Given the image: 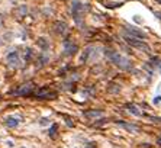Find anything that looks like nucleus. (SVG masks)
I'll return each mask as SVG.
<instances>
[{
  "label": "nucleus",
  "mask_w": 161,
  "mask_h": 148,
  "mask_svg": "<svg viewBox=\"0 0 161 148\" xmlns=\"http://www.w3.org/2000/svg\"><path fill=\"white\" fill-rule=\"evenodd\" d=\"M6 61H7V64L9 67H12V68H19L20 67V55H19L18 51H12V52H9L7 54V57H6Z\"/></svg>",
  "instance_id": "obj_7"
},
{
  "label": "nucleus",
  "mask_w": 161,
  "mask_h": 148,
  "mask_svg": "<svg viewBox=\"0 0 161 148\" xmlns=\"http://www.w3.org/2000/svg\"><path fill=\"white\" fill-rule=\"evenodd\" d=\"M3 123L7 128H16L19 123H20V116H7V118H4Z\"/></svg>",
  "instance_id": "obj_12"
},
{
  "label": "nucleus",
  "mask_w": 161,
  "mask_h": 148,
  "mask_svg": "<svg viewBox=\"0 0 161 148\" xmlns=\"http://www.w3.org/2000/svg\"><path fill=\"white\" fill-rule=\"evenodd\" d=\"M161 64L160 58L158 57H152L151 60H150V63H148V66H150V70L152 71V68H155V67H158Z\"/></svg>",
  "instance_id": "obj_17"
},
{
  "label": "nucleus",
  "mask_w": 161,
  "mask_h": 148,
  "mask_svg": "<svg viewBox=\"0 0 161 148\" xmlns=\"http://www.w3.org/2000/svg\"><path fill=\"white\" fill-rule=\"evenodd\" d=\"M157 1H158V3H160V4H161V0H157Z\"/></svg>",
  "instance_id": "obj_29"
},
{
  "label": "nucleus",
  "mask_w": 161,
  "mask_h": 148,
  "mask_svg": "<svg viewBox=\"0 0 161 148\" xmlns=\"http://www.w3.org/2000/svg\"><path fill=\"white\" fill-rule=\"evenodd\" d=\"M157 144H158V145H160V147H161V136H160V138H158V139H157Z\"/></svg>",
  "instance_id": "obj_27"
},
{
  "label": "nucleus",
  "mask_w": 161,
  "mask_h": 148,
  "mask_svg": "<svg viewBox=\"0 0 161 148\" xmlns=\"http://www.w3.org/2000/svg\"><path fill=\"white\" fill-rule=\"evenodd\" d=\"M63 45H64V55H65V57L74 55V54L77 52V49H78L77 44H74L71 39H68V38L63 41Z\"/></svg>",
  "instance_id": "obj_8"
},
{
  "label": "nucleus",
  "mask_w": 161,
  "mask_h": 148,
  "mask_svg": "<svg viewBox=\"0 0 161 148\" xmlns=\"http://www.w3.org/2000/svg\"><path fill=\"white\" fill-rule=\"evenodd\" d=\"M124 39L126 41V44H128V45H131V47H134V48L139 49V51H142V52H147V54H150V52H151V47H150V45H148L144 39L134 38V36L126 35V33H124Z\"/></svg>",
  "instance_id": "obj_3"
},
{
  "label": "nucleus",
  "mask_w": 161,
  "mask_h": 148,
  "mask_svg": "<svg viewBox=\"0 0 161 148\" xmlns=\"http://www.w3.org/2000/svg\"><path fill=\"white\" fill-rule=\"evenodd\" d=\"M105 57H106L115 67H118V68H121V70H124V71H129V70H132V67H134L132 61H131L128 57H125V55L119 54L118 51H113V49H110V48L105 49Z\"/></svg>",
  "instance_id": "obj_1"
},
{
  "label": "nucleus",
  "mask_w": 161,
  "mask_h": 148,
  "mask_svg": "<svg viewBox=\"0 0 161 148\" xmlns=\"http://www.w3.org/2000/svg\"><path fill=\"white\" fill-rule=\"evenodd\" d=\"M15 13H16V16L18 17L26 16V13H28V6H26V4H20L18 9L15 10Z\"/></svg>",
  "instance_id": "obj_16"
},
{
  "label": "nucleus",
  "mask_w": 161,
  "mask_h": 148,
  "mask_svg": "<svg viewBox=\"0 0 161 148\" xmlns=\"http://www.w3.org/2000/svg\"><path fill=\"white\" fill-rule=\"evenodd\" d=\"M126 109H128V112H129V113L138 116V118L145 116V113H144V112L139 109V108H138V106H137V105H134V103H128V105H126Z\"/></svg>",
  "instance_id": "obj_13"
},
{
  "label": "nucleus",
  "mask_w": 161,
  "mask_h": 148,
  "mask_svg": "<svg viewBox=\"0 0 161 148\" xmlns=\"http://www.w3.org/2000/svg\"><path fill=\"white\" fill-rule=\"evenodd\" d=\"M48 61H50V57L47 55V52H45V51H42V52L39 54L38 60H36V67H38V68H42V67L45 66Z\"/></svg>",
  "instance_id": "obj_14"
},
{
  "label": "nucleus",
  "mask_w": 161,
  "mask_h": 148,
  "mask_svg": "<svg viewBox=\"0 0 161 148\" xmlns=\"http://www.w3.org/2000/svg\"><path fill=\"white\" fill-rule=\"evenodd\" d=\"M23 57H25V61H26V63L31 61V58H32V49L31 48L25 49V55H23Z\"/></svg>",
  "instance_id": "obj_21"
},
{
  "label": "nucleus",
  "mask_w": 161,
  "mask_h": 148,
  "mask_svg": "<svg viewBox=\"0 0 161 148\" xmlns=\"http://www.w3.org/2000/svg\"><path fill=\"white\" fill-rule=\"evenodd\" d=\"M52 28H54V32L58 33V35H65V33L68 32V26H67V23L63 22V20H55Z\"/></svg>",
  "instance_id": "obj_10"
},
{
  "label": "nucleus",
  "mask_w": 161,
  "mask_h": 148,
  "mask_svg": "<svg viewBox=\"0 0 161 148\" xmlns=\"http://www.w3.org/2000/svg\"><path fill=\"white\" fill-rule=\"evenodd\" d=\"M38 45L42 48V51H47V49L50 48V44H48L47 38H39V39H38Z\"/></svg>",
  "instance_id": "obj_18"
},
{
  "label": "nucleus",
  "mask_w": 161,
  "mask_h": 148,
  "mask_svg": "<svg viewBox=\"0 0 161 148\" xmlns=\"http://www.w3.org/2000/svg\"><path fill=\"white\" fill-rule=\"evenodd\" d=\"M103 115H105V112L102 109H90V110L83 112V116L87 119H97V118H102Z\"/></svg>",
  "instance_id": "obj_11"
},
{
  "label": "nucleus",
  "mask_w": 161,
  "mask_h": 148,
  "mask_svg": "<svg viewBox=\"0 0 161 148\" xmlns=\"http://www.w3.org/2000/svg\"><path fill=\"white\" fill-rule=\"evenodd\" d=\"M34 89H35V83L28 82L22 86H19V89L16 92H13L15 96H32L34 95Z\"/></svg>",
  "instance_id": "obj_5"
},
{
  "label": "nucleus",
  "mask_w": 161,
  "mask_h": 148,
  "mask_svg": "<svg viewBox=\"0 0 161 148\" xmlns=\"http://www.w3.org/2000/svg\"><path fill=\"white\" fill-rule=\"evenodd\" d=\"M124 33L131 35V36H134V38H138V39H147V33L144 32L142 29H138V28H135V26H128V25H126L125 28H124Z\"/></svg>",
  "instance_id": "obj_6"
},
{
  "label": "nucleus",
  "mask_w": 161,
  "mask_h": 148,
  "mask_svg": "<svg viewBox=\"0 0 161 148\" xmlns=\"http://www.w3.org/2000/svg\"><path fill=\"white\" fill-rule=\"evenodd\" d=\"M154 15H155V16H157L161 20V13H160V12H154Z\"/></svg>",
  "instance_id": "obj_26"
},
{
  "label": "nucleus",
  "mask_w": 161,
  "mask_h": 148,
  "mask_svg": "<svg viewBox=\"0 0 161 148\" xmlns=\"http://www.w3.org/2000/svg\"><path fill=\"white\" fill-rule=\"evenodd\" d=\"M39 123H41V125H47V123H48V119H47V118H42V119L39 121Z\"/></svg>",
  "instance_id": "obj_25"
},
{
  "label": "nucleus",
  "mask_w": 161,
  "mask_h": 148,
  "mask_svg": "<svg viewBox=\"0 0 161 148\" xmlns=\"http://www.w3.org/2000/svg\"><path fill=\"white\" fill-rule=\"evenodd\" d=\"M57 132H58V125H57V123H52V125L50 126V129H48L50 138H55V136H57Z\"/></svg>",
  "instance_id": "obj_19"
},
{
  "label": "nucleus",
  "mask_w": 161,
  "mask_h": 148,
  "mask_svg": "<svg viewBox=\"0 0 161 148\" xmlns=\"http://www.w3.org/2000/svg\"><path fill=\"white\" fill-rule=\"evenodd\" d=\"M115 123H116L119 128H124V129L128 132H139V126L135 125V123L125 122V121H115Z\"/></svg>",
  "instance_id": "obj_9"
},
{
  "label": "nucleus",
  "mask_w": 161,
  "mask_h": 148,
  "mask_svg": "<svg viewBox=\"0 0 161 148\" xmlns=\"http://www.w3.org/2000/svg\"><path fill=\"white\" fill-rule=\"evenodd\" d=\"M89 10H90L89 3H84L81 0H71V13H73L74 20H75V23L78 26H83L81 17L84 15V12H89Z\"/></svg>",
  "instance_id": "obj_2"
},
{
  "label": "nucleus",
  "mask_w": 161,
  "mask_h": 148,
  "mask_svg": "<svg viewBox=\"0 0 161 148\" xmlns=\"http://www.w3.org/2000/svg\"><path fill=\"white\" fill-rule=\"evenodd\" d=\"M57 96H58V92H55V90H51L48 86L39 87V89L36 90L35 93H34V97H35V99H39V100H42V99H55Z\"/></svg>",
  "instance_id": "obj_4"
},
{
  "label": "nucleus",
  "mask_w": 161,
  "mask_h": 148,
  "mask_svg": "<svg viewBox=\"0 0 161 148\" xmlns=\"http://www.w3.org/2000/svg\"><path fill=\"white\" fill-rule=\"evenodd\" d=\"M107 92L109 93H119L121 92V84H110L107 87Z\"/></svg>",
  "instance_id": "obj_20"
},
{
  "label": "nucleus",
  "mask_w": 161,
  "mask_h": 148,
  "mask_svg": "<svg viewBox=\"0 0 161 148\" xmlns=\"http://www.w3.org/2000/svg\"><path fill=\"white\" fill-rule=\"evenodd\" d=\"M154 105H158V103H161V96H157V97H154Z\"/></svg>",
  "instance_id": "obj_24"
},
{
  "label": "nucleus",
  "mask_w": 161,
  "mask_h": 148,
  "mask_svg": "<svg viewBox=\"0 0 161 148\" xmlns=\"http://www.w3.org/2000/svg\"><path fill=\"white\" fill-rule=\"evenodd\" d=\"M94 51H96V47H87V48L83 51V54H81V61L83 63H87L90 60V57L94 55Z\"/></svg>",
  "instance_id": "obj_15"
},
{
  "label": "nucleus",
  "mask_w": 161,
  "mask_h": 148,
  "mask_svg": "<svg viewBox=\"0 0 161 148\" xmlns=\"http://www.w3.org/2000/svg\"><path fill=\"white\" fill-rule=\"evenodd\" d=\"M158 67H160V74H161V64H160V66H158Z\"/></svg>",
  "instance_id": "obj_28"
},
{
  "label": "nucleus",
  "mask_w": 161,
  "mask_h": 148,
  "mask_svg": "<svg viewBox=\"0 0 161 148\" xmlns=\"http://www.w3.org/2000/svg\"><path fill=\"white\" fill-rule=\"evenodd\" d=\"M61 116L65 119V125H67V126H70V128H73V126H74V122L71 121V118H70L68 115H64V113H63Z\"/></svg>",
  "instance_id": "obj_22"
},
{
  "label": "nucleus",
  "mask_w": 161,
  "mask_h": 148,
  "mask_svg": "<svg viewBox=\"0 0 161 148\" xmlns=\"http://www.w3.org/2000/svg\"><path fill=\"white\" fill-rule=\"evenodd\" d=\"M107 119H99V122H94L93 123V126H100V125H103V123H106Z\"/></svg>",
  "instance_id": "obj_23"
}]
</instances>
